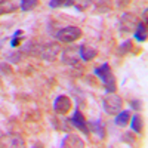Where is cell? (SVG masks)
<instances>
[{"label":"cell","instance_id":"1","mask_svg":"<svg viewBox=\"0 0 148 148\" xmlns=\"http://www.w3.org/2000/svg\"><path fill=\"white\" fill-rule=\"evenodd\" d=\"M93 74L101 79L104 88H105V90H107L108 93H114V92H116V88H117L116 77H114L113 71H111V67H110L108 62H104L102 65L96 67V68L93 70Z\"/></svg>","mask_w":148,"mask_h":148},{"label":"cell","instance_id":"2","mask_svg":"<svg viewBox=\"0 0 148 148\" xmlns=\"http://www.w3.org/2000/svg\"><path fill=\"white\" fill-rule=\"evenodd\" d=\"M55 37L59 42H62V43H73V42L79 40L82 37V30L79 27H76V25L64 27V28H61V30L56 31Z\"/></svg>","mask_w":148,"mask_h":148},{"label":"cell","instance_id":"3","mask_svg":"<svg viewBox=\"0 0 148 148\" xmlns=\"http://www.w3.org/2000/svg\"><path fill=\"white\" fill-rule=\"evenodd\" d=\"M102 107H104V111L110 116H116L119 111H121V107H123V99L119 96V95H114L111 93L108 95L107 98L102 99Z\"/></svg>","mask_w":148,"mask_h":148},{"label":"cell","instance_id":"4","mask_svg":"<svg viewBox=\"0 0 148 148\" xmlns=\"http://www.w3.org/2000/svg\"><path fill=\"white\" fill-rule=\"evenodd\" d=\"M67 123H68V125H71V126H74V127H77L79 130H82L84 135H89V132H90L89 127H88V121H86V119L82 114V111H80L79 107H76L73 116L67 120Z\"/></svg>","mask_w":148,"mask_h":148},{"label":"cell","instance_id":"5","mask_svg":"<svg viewBox=\"0 0 148 148\" xmlns=\"http://www.w3.org/2000/svg\"><path fill=\"white\" fill-rule=\"evenodd\" d=\"M59 51H61V47L59 45L56 43H47V45H43L40 46V51H39V55L42 59L45 61H49V62H52V61H55L59 55Z\"/></svg>","mask_w":148,"mask_h":148},{"label":"cell","instance_id":"6","mask_svg":"<svg viewBox=\"0 0 148 148\" xmlns=\"http://www.w3.org/2000/svg\"><path fill=\"white\" fill-rule=\"evenodd\" d=\"M138 18L135 16L133 14H129V12H126V14H123L120 21H119V30L121 33H130L135 30V27L138 25Z\"/></svg>","mask_w":148,"mask_h":148},{"label":"cell","instance_id":"7","mask_svg":"<svg viewBox=\"0 0 148 148\" xmlns=\"http://www.w3.org/2000/svg\"><path fill=\"white\" fill-rule=\"evenodd\" d=\"M79 46L77 47H67L62 51V55H61V61L65 64V65H70V67H74L79 64Z\"/></svg>","mask_w":148,"mask_h":148},{"label":"cell","instance_id":"8","mask_svg":"<svg viewBox=\"0 0 148 148\" xmlns=\"http://www.w3.org/2000/svg\"><path fill=\"white\" fill-rule=\"evenodd\" d=\"M71 110V99L67 95H59L53 101V111L56 114H67Z\"/></svg>","mask_w":148,"mask_h":148},{"label":"cell","instance_id":"9","mask_svg":"<svg viewBox=\"0 0 148 148\" xmlns=\"http://www.w3.org/2000/svg\"><path fill=\"white\" fill-rule=\"evenodd\" d=\"M59 147H62V148H83L84 147V142L80 136H77V135H73V133H68L64 136V139L61 141Z\"/></svg>","mask_w":148,"mask_h":148},{"label":"cell","instance_id":"10","mask_svg":"<svg viewBox=\"0 0 148 148\" xmlns=\"http://www.w3.org/2000/svg\"><path fill=\"white\" fill-rule=\"evenodd\" d=\"M0 145L2 147H24V139L18 136V135L8 133L0 138Z\"/></svg>","mask_w":148,"mask_h":148},{"label":"cell","instance_id":"11","mask_svg":"<svg viewBox=\"0 0 148 148\" xmlns=\"http://www.w3.org/2000/svg\"><path fill=\"white\" fill-rule=\"evenodd\" d=\"M98 55V51L95 47H90L88 45H80L79 46V56L82 61H84V62H88V61L93 59L95 56Z\"/></svg>","mask_w":148,"mask_h":148},{"label":"cell","instance_id":"12","mask_svg":"<svg viewBox=\"0 0 148 148\" xmlns=\"http://www.w3.org/2000/svg\"><path fill=\"white\" fill-rule=\"evenodd\" d=\"M19 9V2L18 0H0V15L12 14Z\"/></svg>","mask_w":148,"mask_h":148},{"label":"cell","instance_id":"13","mask_svg":"<svg viewBox=\"0 0 148 148\" xmlns=\"http://www.w3.org/2000/svg\"><path fill=\"white\" fill-rule=\"evenodd\" d=\"M88 127L92 130L95 135H98L101 139L105 138V125L101 120H95V121H88Z\"/></svg>","mask_w":148,"mask_h":148},{"label":"cell","instance_id":"14","mask_svg":"<svg viewBox=\"0 0 148 148\" xmlns=\"http://www.w3.org/2000/svg\"><path fill=\"white\" fill-rule=\"evenodd\" d=\"M133 36L138 42H145L147 40V25H145V22H138V25L133 30Z\"/></svg>","mask_w":148,"mask_h":148},{"label":"cell","instance_id":"15","mask_svg":"<svg viewBox=\"0 0 148 148\" xmlns=\"http://www.w3.org/2000/svg\"><path fill=\"white\" fill-rule=\"evenodd\" d=\"M129 120H130V111H127V110H125V111H119V113L116 114V125L117 126H120V127H125L127 123H129Z\"/></svg>","mask_w":148,"mask_h":148},{"label":"cell","instance_id":"16","mask_svg":"<svg viewBox=\"0 0 148 148\" xmlns=\"http://www.w3.org/2000/svg\"><path fill=\"white\" fill-rule=\"evenodd\" d=\"M130 129L135 132V133H141L142 129H144V121H142V117L139 114H135L130 117Z\"/></svg>","mask_w":148,"mask_h":148},{"label":"cell","instance_id":"17","mask_svg":"<svg viewBox=\"0 0 148 148\" xmlns=\"http://www.w3.org/2000/svg\"><path fill=\"white\" fill-rule=\"evenodd\" d=\"M76 0H51L49 2V8L52 9H59V8H70L74 6Z\"/></svg>","mask_w":148,"mask_h":148},{"label":"cell","instance_id":"18","mask_svg":"<svg viewBox=\"0 0 148 148\" xmlns=\"http://www.w3.org/2000/svg\"><path fill=\"white\" fill-rule=\"evenodd\" d=\"M37 5H39V0H21L19 8L22 9V12H30V10H33Z\"/></svg>","mask_w":148,"mask_h":148},{"label":"cell","instance_id":"19","mask_svg":"<svg viewBox=\"0 0 148 148\" xmlns=\"http://www.w3.org/2000/svg\"><path fill=\"white\" fill-rule=\"evenodd\" d=\"M132 47H133V43H132V40H126V42H123L119 47H117V53L119 55H126V53H129L130 51H132Z\"/></svg>","mask_w":148,"mask_h":148},{"label":"cell","instance_id":"20","mask_svg":"<svg viewBox=\"0 0 148 148\" xmlns=\"http://www.w3.org/2000/svg\"><path fill=\"white\" fill-rule=\"evenodd\" d=\"M22 39H24L22 30H16V31L14 33V36H12V39H10V47H18Z\"/></svg>","mask_w":148,"mask_h":148},{"label":"cell","instance_id":"21","mask_svg":"<svg viewBox=\"0 0 148 148\" xmlns=\"http://www.w3.org/2000/svg\"><path fill=\"white\" fill-rule=\"evenodd\" d=\"M22 58V52H12V53H8L6 55V59L8 62H12V64H18Z\"/></svg>","mask_w":148,"mask_h":148},{"label":"cell","instance_id":"22","mask_svg":"<svg viewBox=\"0 0 148 148\" xmlns=\"http://www.w3.org/2000/svg\"><path fill=\"white\" fill-rule=\"evenodd\" d=\"M93 2H95V0H76L74 6H76L77 10H82V9H86L88 6H90Z\"/></svg>","mask_w":148,"mask_h":148},{"label":"cell","instance_id":"23","mask_svg":"<svg viewBox=\"0 0 148 148\" xmlns=\"http://www.w3.org/2000/svg\"><path fill=\"white\" fill-rule=\"evenodd\" d=\"M10 71H12V68L8 62H0V73H2L3 76H9Z\"/></svg>","mask_w":148,"mask_h":148},{"label":"cell","instance_id":"24","mask_svg":"<svg viewBox=\"0 0 148 148\" xmlns=\"http://www.w3.org/2000/svg\"><path fill=\"white\" fill-rule=\"evenodd\" d=\"M123 141H125L126 144L133 145L135 144V136H133V135H130V132H126L125 135H123Z\"/></svg>","mask_w":148,"mask_h":148},{"label":"cell","instance_id":"25","mask_svg":"<svg viewBox=\"0 0 148 148\" xmlns=\"http://www.w3.org/2000/svg\"><path fill=\"white\" fill-rule=\"evenodd\" d=\"M141 107H142V102L139 101V99H133V101H130V108L132 110H141Z\"/></svg>","mask_w":148,"mask_h":148},{"label":"cell","instance_id":"26","mask_svg":"<svg viewBox=\"0 0 148 148\" xmlns=\"http://www.w3.org/2000/svg\"><path fill=\"white\" fill-rule=\"evenodd\" d=\"M127 3H129V0H123V2H117V6L121 8V6H125V5H127Z\"/></svg>","mask_w":148,"mask_h":148},{"label":"cell","instance_id":"27","mask_svg":"<svg viewBox=\"0 0 148 148\" xmlns=\"http://www.w3.org/2000/svg\"><path fill=\"white\" fill-rule=\"evenodd\" d=\"M147 12H148V10H147V8H145L144 12H142V16H144V22H145V24H147Z\"/></svg>","mask_w":148,"mask_h":148}]
</instances>
